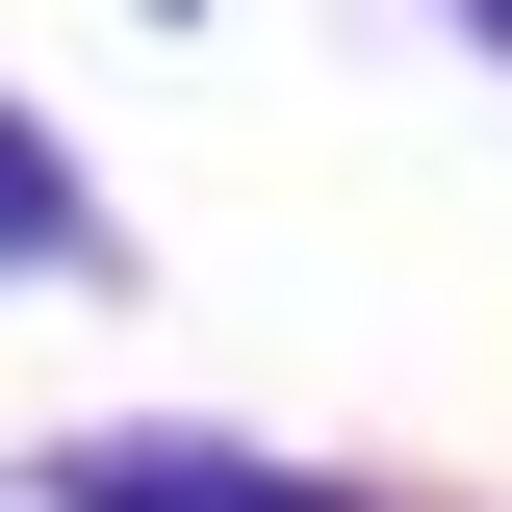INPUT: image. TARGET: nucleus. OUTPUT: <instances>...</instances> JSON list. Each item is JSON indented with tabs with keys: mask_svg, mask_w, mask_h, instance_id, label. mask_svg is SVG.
Instances as JSON below:
<instances>
[{
	"mask_svg": "<svg viewBox=\"0 0 512 512\" xmlns=\"http://www.w3.org/2000/svg\"><path fill=\"white\" fill-rule=\"evenodd\" d=\"M103 512H308V487H256V461H180V436H128V461H77Z\"/></svg>",
	"mask_w": 512,
	"mask_h": 512,
	"instance_id": "f257e3e1",
	"label": "nucleus"
},
{
	"mask_svg": "<svg viewBox=\"0 0 512 512\" xmlns=\"http://www.w3.org/2000/svg\"><path fill=\"white\" fill-rule=\"evenodd\" d=\"M77 205H52V154H26V128H0V256H52Z\"/></svg>",
	"mask_w": 512,
	"mask_h": 512,
	"instance_id": "f03ea898",
	"label": "nucleus"
}]
</instances>
